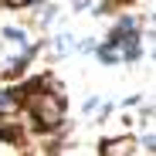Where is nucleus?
<instances>
[{"mask_svg":"<svg viewBox=\"0 0 156 156\" xmlns=\"http://www.w3.org/2000/svg\"><path fill=\"white\" fill-rule=\"evenodd\" d=\"M102 153L105 156H129V153H139V149H136V143L129 136H122V139H105L102 143Z\"/></svg>","mask_w":156,"mask_h":156,"instance_id":"1","label":"nucleus"},{"mask_svg":"<svg viewBox=\"0 0 156 156\" xmlns=\"http://www.w3.org/2000/svg\"><path fill=\"white\" fill-rule=\"evenodd\" d=\"M20 105V88L17 85H0V115H7Z\"/></svg>","mask_w":156,"mask_h":156,"instance_id":"2","label":"nucleus"},{"mask_svg":"<svg viewBox=\"0 0 156 156\" xmlns=\"http://www.w3.org/2000/svg\"><path fill=\"white\" fill-rule=\"evenodd\" d=\"M92 51L98 55V61H102V65H115V61H122V58H119V48H115V44H95Z\"/></svg>","mask_w":156,"mask_h":156,"instance_id":"3","label":"nucleus"},{"mask_svg":"<svg viewBox=\"0 0 156 156\" xmlns=\"http://www.w3.org/2000/svg\"><path fill=\"white\" fill-rule=\"evenodd\" d=\"M41 4H44V0H41ZM55 17H58V7H55V4H44V7L34 14V24H37V27H48Z\"/></svg>","mask_w":156,"mask_h":156,"instance_id":"4","label":"nucleus"},{"mask_svg":"<svg viewBox=\"0 0 156 156\" xmlns=\"http://www.w3.org/2000/svg\"><path fill=\"white\" fill-rule=\"evenodd\" d=\"M55 51H58V55H68V51H75V34H58L55 37Z\"/></svg>","mask_w":156,"mask_h":156,"instance_id":"5","label":"nucleus"},{"mask_svg":"<svg viewBox=\"0 0 156 156\" xmlns=\"http://www.w3.org/2000/svg\"><path fill=\"white\" fill-rule=\"evenodd\" d=\"M136 149H139V153H156V136H153V129H146V136L136 143Z\"/></svg>","mask_w":156,"mask_h":156,"instance_id":"6","label":"nucleus"},{"mask_svg":"<svg viewBox=\"0 0 156 156\" xmlns=\"http://www.w3.org/2000/svg\"><path fill=\"white\" fill-rule=\"evenodd\" d=\"M82 112H85V115H95V112H102V98H98V95L85 98V105H82Z\"/></svg>","mask_w":156,"mask_h":156,"instance_id":"7","label":"nucleus"},{"mask_svg":"<svg viewBox=\"0 0 156 156\" xmlns=\"http://www.w3.org/2000/svg\"><path fill=\"white\" fill-rule=\"evenodd\" d=\"M92 7V0H75V10H88Z\"/></svg>","mask_w":156,"mask_h":156,"instance_id":"8","label":"nucleus"},{"mask_svg":"<svg viewBox=\"0 0 156 156\" xmlns=\"http://www.w3.org/2000/svg\"><path fill=\"white\" fill-rule=\"evenodd\" d=\"M112 4H133V0H112Z\"/></svg>","mask_w":156,"mask_h":156,"instance_id":"9","label":"nucleus"}]
</instances>
